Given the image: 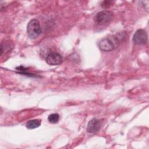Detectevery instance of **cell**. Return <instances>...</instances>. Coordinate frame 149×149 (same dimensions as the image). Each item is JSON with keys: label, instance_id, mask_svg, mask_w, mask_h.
<instances>
[{"label": "cell", "instance_id": "obj_1", "mask_svg": "<svg viewBox=\"0 0 149 149\" xmlns=\"http://www.w3.org/2000/svg\"><path fill=\"white\" fill-rule=\"evenodd\" d=\"M125 37L123 33H118L102 39L98 44L99 48L103 51H111L118 47Z\"/></svg>", "mask_w": 149, "mask_h": 149}, {"label": "cell", "instance_id": "obj_2", "mask_svg": "<svg viewBox=\"0 0 149 149\" xmlns=\"http://www.w3.org/2000/svg\"><path fill=\"white\" fill-rule=\"evenodd\" d=\"M27 32L31 39H35L41 34V29L40 22L37 19H34L29 22L27 27Z\"/></svg>", "mask_w": 149, "mask_h": 149}, {"label": "cell", "instance_id": "obj_3", "mask_svg": "<svg viewBox=\"0 0 149 149\" xmlns=\"http://www.w3.org/2000/svg\"><path fill=\"white\" fill-rule=\"evenodd\" d=\"M113 13L111 11L104 10L98 12L95 17V20L97 23L100 25H106L109 23L112 20Z\"/></svg>", "mask_w": 149, "mask_h": 149}, {"label": "cell", "instance_id": "obj_4", "mask_svg": "<svg viewBox=\"0 0 149 149\" xmlns=\"http://www.w3.org/2000/svg\"><path fill=\"white\" fill-rule=\"evenodd\" d=\"M133 41L137 45H141L147 43L148 41V35L147 32L143 29L137 30L133 35Z\"/></svg>", "mask_w": 149, "mask_h": 149}, {"label": "cell", "instance_id": "obj_5", "mask_svg": "<svg viewBox=\"0 0 149 149\" xmlns=\"http://www.w3.org/2000/svg\"><path fill=\"white\" fill-rule=\"evenodd\" d=\"M62 56L55 52L49 53L46 58V62L50 65H59L62 62Z\"/></svg>", "mask_w": 149, "mask_h": 149}, {"label": "cell", "instance_id": "obj_6", "mask_svg": "<svg viewBox=\"0 0 149 149\" xmlns=\"http://www.w3.org/2000/svg\"><path fill=\"white\" fill-rule=\"evenodd\" d=\"M102 125V121L97 119L95 118H93L89 121L87 125V130L89 133H93L98 132Z\"/></svg>", "mask_w": 149, "mask_h": 149}, {"label": "cell", "instance_id": "obj_7", "mask_svg": "<svg viewBox=\"0 0 149 149\" xmlns=\"http://www.w3.org/2000/svg\"><path fill=\"white\" fill-rule=\"evenodd\" d=\"M41 125V120L39 119H33L26 123V127L29 129H33L39 127Z\"/></svg>", "mask_w": 149, "mask_h": 149}, {"label": "cell", "instance_id": "obj_8", "mask_svg": "<svg viewBox=\"0 0 149 149\" xmlns=\"http://www.w3.org/2000/svg\"><path fill=\"white\" fill-rule=\"evenodd\" d=\"M48 120L51 123H56L59 120V115L58 113H52L48 116Z\"/></svg>", "mask_w": 149, "mask_h": 149}, {"label": "cell", "instance_id": "obj_9", "mask_svg": "<svg viewBox=\"0 0 149 149\" xmlns=\"http://www.w3.org/2000/svg\"><path fill=\"white\" fill-rule=\"evenodd\" d=\"M112 1H105L102 2L101 6L103 8L107 9V8H109L111 5H112Z\"/></svg>", "mask_w": 149, "mask_h": 149}]
</instances>
